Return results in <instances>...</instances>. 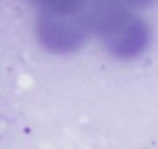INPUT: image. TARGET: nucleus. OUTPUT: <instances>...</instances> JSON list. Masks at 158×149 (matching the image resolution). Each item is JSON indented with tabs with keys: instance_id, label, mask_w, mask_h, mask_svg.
<instances>
[{
	"instance_id": "nucleus-1",
	"label": "nucleus",
	"mask_w": 158,
	"mask_h": 149,
	"mask_svg": "<svg viewBox=\"0 0 158 149\" xmlns=\"http://www.w3.org/2000/svg\"><path fill=\"white\" fill-rule=\"evenodd\" d=\"M90 32L102 39L116 58L130 60L144 53L149 42V28L128 5L118 0H100L88 12Z\"/></svg>"
},
{
	"instance_id": "nucleus-2",
	"label": "nucleus",
	"mask_w": 158,
	"mask_h": 149,
	"mask_svg": "<svg viewBox=\"0 0 158 149\" xmlns=\"http://www.w3.org/2000/svg\"><path fill=\"white\" fill-rule=\"evenodd\" d=\"M90 35V28L77 16L40 14L37 37L40 44L53 53H72L79 49Z\"/></svg>"
},
{
	"instance_id": "nucleus-3",
	"label": "nucleus",
	"mask_w": 158,
	"mask_h": 149,
	"mask_svg": "<svg viewBox=\"0 0 158 149\" xmlns=\"http://www.w3.org/2000/svg\"><path fill=\"white\" fill-rule=\"evenodd\" d=\"M34 2L42 9V14L77 16V18H83L84 21H86V25H88L90 9L95 4H99L100 0H34Z\"/></svg>"
}]
</instances>
